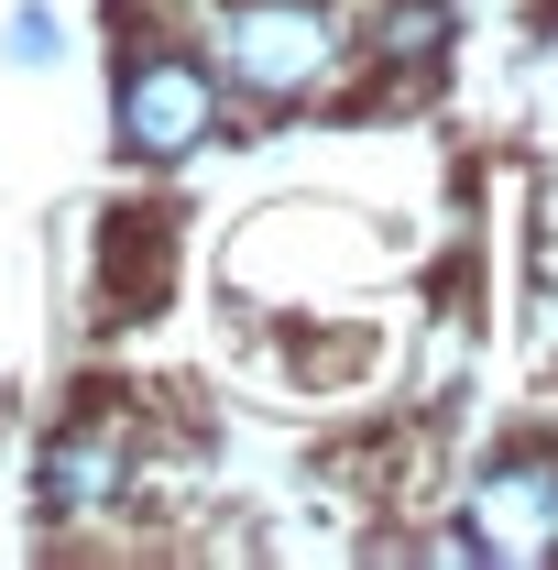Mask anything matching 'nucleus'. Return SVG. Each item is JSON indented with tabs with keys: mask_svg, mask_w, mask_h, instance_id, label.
I'll return each mask as SVG.
<instances>
[{
	"mask_svg": "<svg viewBox=\"0 0 558 570\" xmlns=\"http://www.w3.org/2000/svg\"><path fill=\"white\" fill-rule=\"evenodd\" d=\"M0 56H11L22 77H44V67H56V56H67V22H56V0H22V11L0 22Z\"/></svg>",
	"mask_w": 558,
	"mask_h": 570,
	"instance_id": "obj_6",
	"label": "nucleus"
},
{
	"mask_svg": "<svg viewBox=\"0 0 558 570\" xmlns=\"http://www.w3.org/2000/svg\"><path fill=\"white\" fill-rule=\"evenodd\" d=\"M209 67L241 99L296 110V99H329L350 77V22H340V0H219L209 11Z\"/></svg>",
	"mask_w": 558,
	"mask_h": 570,
	"instance_id": "obj_1",
	"label": "nucleus"
},
{
	"mask_svg": "<svg viewBox=\"0 0 558 570\" xmlns=\"http://www.w3.org/2000/svg\"><path fill=\"white\" fill-rule=\"evenodd\" d=\"M438 45H449V11L438 0H383V22H372V56L383 67H427Z\"/></svg>",
	"mask_w": 558,
	"mask_h": 570,
	"instance_id": "obj_5",
	"label": "nucleus"
},
{
	"mask_svg": "<svg viewBox=\"0 0 558 570\" xmlns=\"http://www.w3.org/2000/svg\"><path fill=\"white\" fill-rule=\"evenodd\" d=\"M132 483V439L121 428H67L56 450H44V515H99V504H121Z\"/></svg>",
	"mask_w": 558,
	"mask_h": 570,
	"instance_id": "obj_4",
	"label": "nucleus"
},
{
	"mask_svg": "<svg viewBox=\"0 0 558 570\" xmlns=\"http://www.w3.org/2000/svg\"><path fill=\"white\" fill-rule=\"evenodd\" d=\"M438 560H504V570H537L558 560V450H515L471 483V515Z\"/></svg>",
	"mask_w": 558,
	"mask_h": 570,
	"instance_id": "obj_3",
	"label": "nucleus"
},
{
	"mask_svg": "<svg viewBox=\"0 0 558 570\" xmlns=\"http://www.w3.org/2000/svg\"><path fill=\"white\" fill-rule=\"evenodd\" d=\"M110 132H121V154H132V165H187V154L219 132V67L176 56V45L132 56V67H121V88H110Z\"/></svg>",
	"mask_w": 558,
	"mask_h": 570,
	"instance_id": "obj_2",
	"label": "nucleus"
}]
</instances>
